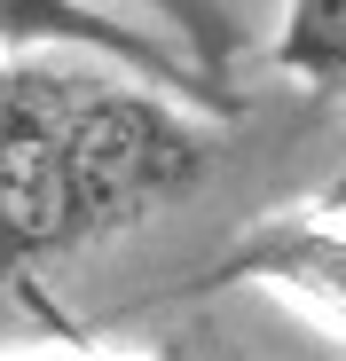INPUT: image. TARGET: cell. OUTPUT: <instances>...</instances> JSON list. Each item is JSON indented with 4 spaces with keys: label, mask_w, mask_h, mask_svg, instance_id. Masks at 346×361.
Segmentation results:
<instances>
[{
    "label": "cell",
    "mask_w": 346,
    "mask_h": 361,
    "mask_svg": "<svg viewBox=\"0 0 346 361\" xmlns=\"http://www.w3.org/2000/svg\"><path fill=\"white\" fill-rule=\"evenodd\" d=\"M87 71L55 55L0 63V267L71 252V110Z\"/></svg>",
    "instance_id": "cell-2"
},
{
    "label": "cell",
    "mask_w": 346,
    "mask_h": 361,
    "mask_svg": "<svg viewBox=\"0 0 346 361\" xmlns=\"http://www.w3.org/2000/svg\"><path fill=\"white\" fill-rule=\"evenodd\" d=\"M213 165V134L142 79H87L71 110V244L134 235Z\"/></svg>",
    "instance_id": "cell-1"
},
{
    "label": "cell",
    "mask_w": 346,
    "mask_h": 361,
    "mask_svg": "<svg viewBox=\"0 0 346 361\" xmlns=\"http://www.w3.org/2000/svg\"><path fill=\"white\" fill-rule=\"evenodd\" d=\"M323 212H346V173L330 180V189H323Z\"/></svg>",
    "instance_id": "cell-7"
},
{
    "label": "cell",
    "mask_w": 346,
    "mask_h": 361,
    "mask_svg": "<svg viewBox=\"0 0 346 361\" xmlns=\"http://www.w3.org/2000/svg\"><path fill=\"white\" fill-rule=\"evenodd\" d=\"M220 283H268V290H292L299 307H315L323 322L346 330V228L323 220H268L260 235L228 244L205 275V290Z\"/></svg>",
    "instance_id": "cell-4"
},
{
    "label": "cell",
    "mask_w": 346,
    "mask_h": 361,
    "mask_svg": "<svg viewBox=\"0 0 346 361\" xmlns=\"http://www.w3.org/2000/svg\"><path fill=\"white\" fill-rule=\"evenodd\" d=\"M275 71H292L307 94H346V0H283Z\"/></svg>",
    "instance_id": "cell-5"
},
{
    "label": "cell",
    "mask_w": 346,
    "mask_h": 361,
    "mask_svg": "<svg viewBox=\"0 0 346 361\" xmlns=\"http://www.w3.org/2000/svg\"><path fill=\"white\" fill-rule=\"evenodd\" d=\"M0 47H16V55H64V47H79V55L119 63L142 87H173V94H189L205 110H237V94H228L220 79H205L181 47L142 39L134 24H110L102 8H87V0H0Z\"/></svg>",
    "instance_id": "cell-3"
},
{
    "label": "cell",
    "mask_w": 346,
    "mask_h": 361,
    "mask_svg": "<svg viewBox=\"0 0 346 361\" xmlns=\"http://www.w3.org/2000/svg\"><path fill=\"white\" fill-rule=\"evenodd\" d=\"M142 8H150L157 24H173V47H181L205 79L228 71V55H237V24H228L220 0H142Z\"/></svg>",
    "instance_id": "cell-6"
}]
</instances>
